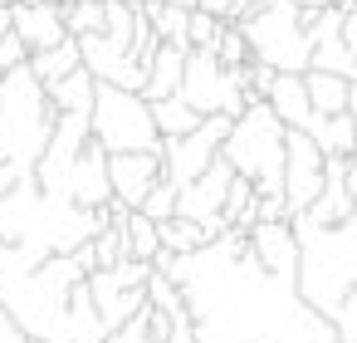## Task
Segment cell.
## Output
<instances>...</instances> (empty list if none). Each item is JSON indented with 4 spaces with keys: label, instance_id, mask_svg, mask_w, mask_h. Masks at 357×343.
<instances>
[{
    "label": "cell",
    "instance_id": "cell-1",
    "mask_svg": "<svg viewBox=\"0 0 357 343\" xmlns=\"http://www.w3.org/2000/svg\"><path fill=\"white\" fill-rule=\"evenodd\" d=\"M152 270L181 289L191 343H337L333 323L298 299V279L269 275L245 231H225L196 255L157 250Z\"/></svg>",
    "mask_w": 357,
    "mask_h": 343
},
{
    "label": "cell",
    "instance_id": "cell-2",
    "mask_svg": "<svg viewBox=\"0 0 357 343\" xmlns=\"http://www.w3.org/2000/svg\"><path fill=\"white\" fill-rule=\"evenodd\" d=\"M54 103L45 84L25 69L0 74V191H10L40 172V157L54 138Z\"/></svg>",
    "mask_w": 357,
    "mask_h": 343
},
{
    "label": "cell",
    "instance_id": "cell-3",
    "mask_svg": "<svg viewBox=\"0 0 357 343\" xmlns=\"http://www.w3.org/2000/svg\"><path fill=\"white\" fill-rule=\"evenodd\" d=\"M294 235H298V299L333 323V314L357 289V216H347L342 226H308L298 216Z\"/></svg>",
    "mask_w": 357,
    "mask_h": 343
},
{
    "label": "cell",
    "instance_id": "cell-4",
    "mask_svg": "<svg viewBox=\"0 0 357 343\" xmlns=\"http://www.w3.org/2000/svg\"><path fill=\"white\" fill-rule=\"evenodd\" d=\"M284 152H289V128L274 118L269 103H250L220 147L235 177H245L259 196H284Z\"/></svg>",
    "mask_w": 357,
    "mask_h": 343
},
{
    "label": "cell",
    "instance_id": "cell-5",
    "mask_svg": "<svg viewBox=\"0 0 357 343\" xmlns=\"http://www.w3.org/2000/svg\"><path fill=\"white\" fill-rule=\"evenodd\" d=\"M240 35L250 45V59L274 74H308L313 69V35L294 0H264V6L240 20Z\"/></svg>",
    "mask_w": 357,
    "mask_h": 343
},
{
    "label": "cell",
    "instance_id": "cell-6",
    "mask_svg": "<svg viewBox=\"0 0 357 343\" xmlns=\"http://www.w3.org/2000/svg\"><path fill=\"white\" fill-rule=\"evenodd\" d=\"M93 143L108 157H118V152H157L162 157V133H157L152 103L142 94L98 84V98H93Z\"/></svg>",
    "mask_w": 357,
    "mask_h": 343
},
{
    "label": "cell",
    "instance_id": "cell-7",
    "mask_svg": "<svg viewBox=\"0 0 357 343\" xmlns=\"http://www.w3.org/2000/svg\"><path fill=\"white\" fill-rule=\"evenodd\" d=\"M181 98L201 118H240L250 108L245 69H225L215 50H186V74H181Z\"/></svg>",
    "mask_w": 357,
    "mask_h": 343
},
{
    "label": "cell",
    "instance_id": "cell-8",
    "mask_svg": "<svg viewBox=\"0 0 357 343\" xmlns=\"http://www.w3.org/2000/svg\"><path fill=\"white\" fill-rule=\"evenodd\" d=\"M225 138H230V118H206L191 138L162 143V177H167L176 191H186V187H191L215 157H220Z\"/></svg>",
    "mask_w": 357,
    "mask_h": 343
},
{
    "label": "cell",
    "instance_id": "cell-9",
    "mask_svg": "<svg viewBox=\"0 0 357 343\" xmlns=\"http://www.w3.org/2000/svg\"><path fill=\"white\" fill-rule=\"evenodd\" d=\"M89 143H93V113H59L54 138H50L45 157H40L35 182H40L45 191H64V182H69V172H74V162L84 157Z\"/></svg>",
    "mask_w": 357,
    "mask_h": 343
},
{
    "label": "cell",
    "instance_id": "cell-10",
    "mask_svg": "<svg viewBox=\"0 0 357 343\" xmlns=\"http://www.w3.org/2000/svg\"><path fill=\"white\" fill-rule=\"evenodd\" d=\"M230 182H235V172H230V162L225 157H215L181 196H176V216L181 221H196V226H206L211 231V240L215 235H225V221H220V211H225V191H230Z\"/></svg>",
    "mask_w": 357,
    "mask_h": 343
},
{
    "label": "cell",
    "instance_id": "cell-11",
    "mask_svg": "<svg viewBox=\"0 0 357 343\" xmlns=\"http://www.w3.org/2000/svg\"><path fill=\"white\" fill-rule=\"evenodd\" d=\"M323 167L328 157L318 152V143L308 133H289V152H284V201L294 216H303L318 191H323Z\"/></svg>",
    "mask_w": 357,
    "mask_h": 343
},
{
    "label": "cell",
    "instance_id": "cell-12",
    "mask_svg": "<svg viewBox=\"0 0 357 343\" xmlns=\"http://www.w3.org/2000/svg\"><path fill=\"white\" fill-rule=\"evenodd\" d=\"M108 177H113V201H123L128 211H142L147 191L162 182V157L157 152H118V157H108Z\"/></svg>",
    "mask_w": 357,
    "mask_h": 343
},
{
    "label": "cell",
    "instance_id": "cell-13",
    "mask_svg": "<svg viewBox=\"0 0 357 343\" xmlns=\"http://www.w3.org/2000/svg\"><path fill=\"white\" fill-rule=\"evenodd\" d=\"M15 40L30 50V54H45L54 45L69 40V20H64V6H40V0H15Z\"/></svg>",
    "mask_w": 357,
    "mask_h": 343
},
{
    "label": "cell",
    "instance_id": "cell-14",
    "mask_svg": "<svg viewBox=\"0 0 357 343\" xmlns=\"http://www.w3.org/2000/svg\"><path fill=\"white\" fill-rule=\"evenodd\" d=\"M64 191H69V201H74V206H84V211H103V206L113 201L108 152H103L98 143H89V147H84V157L74 162V172H69Z\"/></svg>",
    "mask_w": 357,
    "mask_h": 343
},
{
    "label": "cell",
    "instance_id": "cell-15",
    "mask_svg": "<svg viewBox=\"0 0 357 343\" xmlns=\"http://www.w3.org/2000/svg\"><path fill=\"white\" fill-rule=\"evenodd\" d=\"M250 255L269 275L298 279V235H294V221H259L250 231Z\"/></svg>",
    "mask_w": 357,
    "mask_h": 343
},
{
    "label": "cell",
    "instance_id": "cell-16",
    "mask_svg": "<svg viewBox=\"0 0 357 343\" xmlns=\"http://www.w3.org/2000/svg\"><path fill=\"white\" fill-rule=\"evenodd\" d=\"M89 289H93V309H98V319H103V328H108V333H118L128 319H137V314L147 309V289L123 284L113 270L89 275Z\"/></svg>",
    "mask_w": 357,
    "mask_h": 343
},
{
    "label": "cell",
    "instance_id": "cell-17",
    "mask_svg": "<svg viewBox=\"0 0 357 343\" xmlns=\"http://www.w3.org/2000/svg\"><path fill=\"white\" fill-rule=\"evenodd\" d=\"M347 216H357V201H352V187H347V157H328L323 167V191L318 201L303 211L308 226H342ZM298 221V216H294Z\"/></svg>",
    "mask_w": 357,
    "mask_h": 343
},
{
    "label": "cell",
    "instance_id": "cell-18",
    "mask_svg": "<svg viewBox=\"0 0 357 343\" xmlns=\"http://www.w3.org/2000/svg\"><path fill=\"white\" fill-rule=\"evenodd\" d=\"M264 103L274 108V118H279L289 133H308V123H313V103H308V84H303V74H274V89H269Z\"/></svg>",
    "mask_w": 357,
    "mask_h": 343
},
{
    "label": "cell",
    "instance_id": "cell-19",
    "mask_svg": "<svg viewBox=\"0 0 357 343\" xmlns=\"http://www.w3.org/2000/svg\"><path fill=\"white\" fill-rule=\"evenodd\" d=\"M181 74H186V50H176V45H157V50H152V59H147L142 98H147V103L176 98V94H181Z\"/></svg>",
    "mask_w": 357,
    "mask_h": 343
},
{
    "label": "cell",
    "instance_id": "cell-20",
    "mask_svg": "<svg viewBox=\"0 0 357 343\" xmlns=\"http://www.w3.org/2000/svg\"><path fill=\"white\" fill-rule=\"evenodd\" d=\"M308 138L318 143V152H323V157H352V147H357V118H352V113H337V118L313 113Z\"/></svg>",
    "mask_w": 357,
    "mask_h": 343
},
{
    "label": "cell",
    "instance_id": "cell-21",
    "mask_svg": "<svg viewBox=\"0 0 357 343\" xmlns=\"http://www.w3.org/2000/svg\"><path fill=\"white\" fill-rule=\"evenodd\" d=\"M74 69H84V54H79V40H74V35H69L64 45L45 50V54H30V74L45 84V94H50L54 84H64Z\"/></svg>",
    "mask_w": 357,
    "mask_h": 343
},
{
    "label": "cell",
    "instance_id": "cell-22",
    "mask_svg": "<svg viewBox=\"0 0 357 343\" xmlns=\"http://www.w3.org/2000/svg\"><path fill=\"white\" fill-rule=\"evenodd\" d=\"M303 84H308V103H313V113H323V118L347 113V94H352V84H347V79L323 74V69H308V74H303Z\"/></svg>",
    "mask_w": 357,
    "mask_h": 343
},
{
    "label": "cell",
    "instance_id": "cell-23",
    "mask_svg": "<svg viewBox=\"0 0 357 343\" xmlns=\"http://www.w3.org/2000/svg\"><path fill=\"white\" fill-rule=\"evenodd\" d=\"M93 98H98V79H93L89 69H74L64 84L50 89L54 113H93Z\"/></svg>",
    "mask_w": 357,
    "mask_h": 343
},
{
    "label": "cell",
    "instance_id": "cell-24",
    "mask_svg": "<svg viewBox=\"0 0 357 343\" xmlns=\"http://www.w3.org/2000/svg\"><path fill=\"white\" fill-rule=\"evenodd\" d=\"M152 118H157V133H162V143H176V138H191L206 118L176 94V98H162V103H152Z\"/></svg>",
    "mask_w": 357,
    "mask_h": 343
},
{
    "label": "cell",
    "instance_id": "cell-25",
    "mask_svg": "<svg viewBox=\"0 0 357 343\" xmlns=\"http://www.w3.org/2000/svg\"><path fill=\"white\" fill-rule=\"evenodd\" d=\"M147 25L157 35V45H176V50H191L186 30H191V10H176V6H162V0H147Z\"/></svg>",
    "mask_w": 357,
    "mask_h": 343
},
{
    "label": "cell",
    "instance_id": "cell-26",
    "mask_svg": "<svg viewBox=\"0 0 357 343\" xmlns=\"http://www.w3.org/2000/svg\"><path fill=\"white\" fill-rule=\"evenodd\" d=\"M157 231H162V250H167V255H196L201 245H211V231L196 226V221H181V216L162 221Z\"/></svg>",
    "mask_w": 357,
    "mask_h": 343
},
{
    "label": "cell",
    "instance_id": "cell-27",
    "mask_svg": "<svg viewBox=\"0 0 357 343\" xmlns=\"http://www.w3.org/2000/svg\"><path fill=\"white\" fill-rule=\"evenodd\" d=\"M128 250H132V260H142V265H152L157 250H162V231H157V221H147L142 211L128 216Z\"/></svg>",
    "mask_w": 357,
    "mask_h": 343
},
{
    "label": "cell",
    "instance_id": "cell-28",
    "mask_svg": "<svg viewBox=\"0 0 357 343\" xmlns=\"http://www.w3.org/2000/svg\"><path fill=\"white\" fill-rule=\"evenodd\" d=\"M64 20H69V35H74V40H89V35H103V30H108L103 0H79V6H64Z\"/></svg>",
    "mask_w": 357,
    "mask_h": 343
},
{
    "label": "cell",
    "instance_id": "cell-29",
    "mask_svg": "<svg viewBox=\"0 0 357 343\" xmlns=\"http://www.w3.org/2000/svg\"><path fill=\"white\" fill-rule=\"evenodd\" d=\"M176 196H181V191H176V187L162 177V182L147 191V201H142V216H147V221H157V226H162V221H172V216H176Z\"/></svg>",
    "mask_w": 357,
    "mask_h": 343
},
{
    "label": "cell",
    "instance_id": "cell-30",
    "mask_svg": "<svg viewBox=\"0 0 357 343\" xmlns=\"http://www.w3.org/2000/svg\"><path fill=\"white\" fill-rule=\"evenodd\" d=\"M225 25H230V20H215V15H206V10H191V30H186L191 50H215Z\"/></svg>",
    "mask_w": 357,
    "mask_h": 343
},
{
    "label": "cell",
    "instance_id": "cell-31",
    "mask_svg": "<svg viewBox=\"0 0 357 343\" xmlns=\"http://www.w3.org/2000/svg\"><path fill=\"white\" fill-rule=\"evenodd\" d=\"M215 59H220L225 69H245V64H250V45H245V35H240V25H225V30H220V45H215Z\"/></svg>",
    "mask_w": 357,
    "mask_h": 343
},
{
    "label": "cell",
    "instance_id": "cell-32",
    "mask_svg": "<svg viewBox=\"0 0 357 343\" xmlns=\"http://www.w3.org/2000/svg\"><path fill=\"white\" fill-rule=\"evenodd\" d=\"M333 338H337V343H357V289H352L347 304L333 314Z\"/></svg>",
    "mask_w": 357,
    "mask_h": 343
},
{
    "label": "cell",
    "instance_id": "cell-33",
    "mask_svg": "<svg viewBox=\"0 0 357 343\" xmlns=\"http://www.w3.org/2000/svg\"><path fill=\"white\" fill-rule=\"evenodd\" d=\"M108 343H152V323H147V309L137 319H128L118 333H108Z\"/></svg>",
    "mask_w": 357,
    "mask_h": 343
},
{
    "label": "cell",
    "instance_id": "cell-34",
    "mask_svg": "<svg viewBox=\"0 0 357 343\" xmlns=\"http://www.w3.org/2000/svg\"><path fill=\"white\" fill-rule=\"evenodd\" d=\"M30 64V50L10 35V40H0V74H10V69H25Z\"/></svg>",
    "mask_w": 357,
    "mask_h": 343
},
{
    "label": "cell",
    "instance_id": "cell-35",
    "mask_svg": "<svg viewBox=\"0 0 357 343\" xmlns=\"http://www.w3.org/2000/svg\"><path fill=\"white\" fill-rule=\"evenodd\" d=\"M259 221H294L284 196H259Z\"/></svg>",
    "mask_w": 357,
    "mask_h": 343
},
{
    "label": "cell",
    "instance_id": "cell-36",
    "mask_svg": "<svg viewBox=\"0 0 357 343\" xmlns=\"http://www.w3.org/2000/svg\"><path fill=\"white\" fill-rule=\"evenodd\" d=\"M0 343H30V333H25V328H20L6 309H0Z\"/></svg>",
    "mask_w": 357,
    "mask_h": 343
},
{
    "label": "cell",
    "instance_id": "cell-37",
    "mask_svg": "<svg viewBox=\"0 0 357 343\" xmlns=\"http://www.w3.org/2000/svg\"><path fill=\"white\" fill-rule=\"evenodd\" d=\"M342 45L352 50V59H357V10H347L342 15Z\"/></svg>",
    "mask_w": 357,
    "mask_h": 343
},
{
    "label": "cell",
    "instance_id": "cell-38",
    "mask_svg": "<svg viewBox=\"0 0 357 343\" xmlns=\"http://www.w3.org/2000/svg\"><path fill=\"white\" fill-rule=\"evenodd\" d=\"M10 35H15V10L0 6V40H10Z\"/></svg>",
    "mask_w": 357,
    "mask_h": 343
},
{
    "label": "cell",
    "instance_id": "cell-39",
    "mask_svg": "<svg viewBox=\"0 0 357 343\" xmlns=\"http://www.w3.org/2000/svg\"><path fill=\"white\" fill-rule=\"evenodd\" d=\"M294 6H298V10H308V15H313V10H328V0H294Z\"/></svg>",
    "mask_w": 357,
    "mask_h": 343
},
{
    "label": "cell",
    "instance_id": "cell-40",
    "mask_svg": "<svg viewBox=\"0 0 357 343\" xmlns=\"http://www.w3.org/2000/svg\"><path fill=\"white\" fill-rule=\"evenodd\" d=\"M162 6H176V10H201V0H162Z\"/></svg>",
    "mask_w": 357,
    "mask_h": 343
},
{
    "label": "cell",
    "instance_id": "cell-41",
    "mask_svg": "<svg viewBox=\"0 0 357 343\" xmlns=\"http://www.w3.org/2000/svg\"><path fill=\"white\" fill-rule=\"evenodd\" d=\"M328 10H342L347 15V10H357V0H328Z\"/></svg>",
    "mask_w": 357,
    "mask_h": 343
},
{
    "label": "cell",
    "instance_id": "cell-42",
    "mask_svg": "<svg viewBox=\"0 0 357 343\" xmlns=\"http://www.w3.org/2000/svg\"><path fill=\"white\" fill-rule=\"evenodd\" d=\"M172 343H191V323H186V328H176V338H172Z\"/></svg>",
    "mask_w": 357,
    "mask_h": 343
},
{
    "label": "cell",
    "instance_id": "cell-43",
    "mask_svg": "<svg viewBox=\"0 0 357 343\" xmlns=\"http://www.w3.org/2000/svg\"><path fill=\"white\" fill-rule=\"evenodd\" d=\"M59 6H79V0H59Z\"/></svg>",
    "mask_w": 357,
    "mask_h": 343
},
{
    "label": "cell",
    "instance_id": "cell-44",
    "mask_svg": "<svg viewBox=\"0 0 357 343\" xmlns=\"http://www.w3.org/2000/svg\"><path fill=\"white\" fill-rule=\"evenodd\" d=\"M40 6H59V0H40Z\"/></svg>",
    "mask_w": 357,
    "mask_h": 343
},
{
    "label": "cell",
    "instance_id": "cell-45",
    "mask_svg": "<svg viewBox=\"0 0 357 343\" xmlns=\"http://www.w3.org/2000/svg\"><path fill=\"white\" fill-rule=\"evenodd\" d=\"M0 6H15V0H0Z\"/></svg>",
    "mask_w": 357,
    "mask_h": 343
},
{
    "label": "cell",
    "instance_id": "cell-46",
    "mask_svg": "<svg viewBox=\"0 0 357 343\" xmlns=\"http://www.w3.org/2000/svg\"><path fill=\"white\" fill-rule=\"evenodd\" d=\"M137 6H147V0H137Z\"/></svg>",
    "mask_w": 357,
    "mask_h": 343
},
{
    "label": "cell",
    "instance_id": "cell-47",
    "mask_svg": "<svg viewBox=\"0 0 357 343\" xmlns=\"http://www.w3.org/2000/svg\"><path fill=\"white\" fill-rule=\"evenodd\" d=\"M30 343H35V338H30Z\"/></svg>",
    "mask_w": 357,
    "mask_h": 343
}]
</instances>
